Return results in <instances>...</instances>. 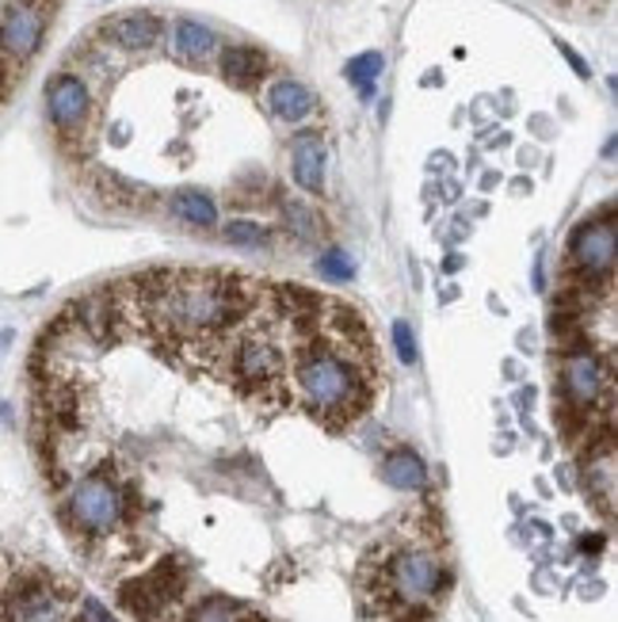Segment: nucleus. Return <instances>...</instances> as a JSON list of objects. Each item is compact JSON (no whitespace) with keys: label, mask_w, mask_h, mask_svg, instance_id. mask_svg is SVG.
<instances>
[{"label":"nucleus","mask_w":618,"mask_h":622,"mask_svg":"<svg viewBox=\"0 0 618 622\" xmlns=\"http://www.w3.org/2000/svg\"><path fill=\"white\" fill-rule=\"evenodd\" d=\"M562 394L569 397L573 409L588 412L599 401L611 397V363L599 359L596 351H573L562 359Z\"/></svg>","instance_id":"nucleus-6"},{"label":"nucleus","mask_w":618,"mask_h":622,"mask_svg":"<svg viewBox=\"0 0 618 622\" xmlns=\"http://www.w3.org/2000/svg\"><path fill=\"white\" fill-rule=\"evenodd\" d=\"M234 383L245 394H253L256 405H264V412H275L287 405V363H282L279 344L268 333L253 328L245 340L234 348Z\"/></svg>","instance_id":"nucleus-2"},{"label":"nucleus","mask_w":618,"mask_h":622,"mask_svg":"<svg viewBox=\"0 0 618 622\" xmlns=\"http://www.w3.org/2000/svg\"><path fill=\"white\" fill-rule=\"evenodd\" d=\"M382 478H385V486H393L401 492H416V489H424V481H428V466L416 451L398 447V451H390L382 459Z\"/></svg>","instance_id":"nucleus-11"},{"label":"nucleus","mask_w":618,"mask_h":622,"mask_svg":"<svg viewBox=\"0 0 618 622\" xmlns=\"http://www.w3.org/2000/svg\"><path fill=\"white\" fill-rule=\"evenodd\" d=\"M65 520L84 539H107L126 520V489H119V481L107 470L89 473L69 492Z\"/></svg>","instance_id":"nucleus-3"},{"label":"nucleus","mask_w":618,"mask_h":622,"mask_svg":"<svg viewBox=\"0 0 618 622\" xmlns=\"http://www.w3.org/2000/svg\"><path fill=\"white\" fill-rule=\"evenodd\" d=\"M588 554H596V550H604V534H584V542H580Z\"/></svg>","instance_id":"nucleus-22"},{"label":"nucleus","mask_w":618,"mask_h":622,"mask_svg":"<svg viewBox=\"0 0 618 622\" xmlns=\"http://www.w3.org/2000/svg\"><path fill=\"white\" fill-rule=\"evenodd\" d=\"M226 241L229 245H240V248H260V245H268V230L264 226H256V222H229L226 230Z\"/></svg>","instance_id":"nucleus-20"},{"label":"nucleus","mask_w":618,"mask_h":622,"mask_svg":"<svg viewBox=\"0 0 618 622\" xmlns=\"http://www.w3.org/2000/svg\"><path fill=\"white\" fill-rule=\"evenodd\" d=\"M222 73H226V81L248 89V84L264 81V73H268V54L256 47H229V50H222Z\"/></svg>","instance_id":"nucleus-13"},{"label":"nucleus","mask_w":618,"mask_h":622,"mask_svg":"<svg viewBox=\"0 0 618 622\" xmlns=\"http://www.w3.org/2000/svg\"><path fill=\"white\" fill-rule=\"evenodd\" d=\"M459 267H462V261H459V256H451V261L443 264V272H459Z\"/></svg>","instance_id":"nucleus-24"},{"label":"nucleus","mask_w":618,"mask_h":622,"mask_svg":"<svg viewBox=\"0 0 618 622\" xmlns=\"http://www.w3.org/2000/svg\"><path fill=\"white\" fill-rule=\"evenodd\" d=\"M240 615H245V608H237L234 600H226V595H206V600H199L187 611V622H240Z\"/></svg>","instance_id":"nucleus-17"},{"label":"nucleus","mask_w":618,"mask_h":622,"mask_svg":"<svg viewBox=\"0 0 618 622\" xmlns=\"http://www.w3.org/2000/svg\"><path fill=\"white\" fill-rule=\"evenodd\" d=\"M161 20L153 12H131V16H119V20H111L103 34H107L111 42H115L119 50H126V54H142V50H153L161 42Z\"/></svg>","instance_id":"nucleus-9"},{"label":"nucleus","mask_w":618,"mask_h":622,"mask_svg":"<svg viewBox=\"0 0 618 622\" xmlns=\"http://www.w3.org/2000/svg\"><path fill=\"white\" fill-rule=\"evenodd\" d=\"M42 31H47V16L39 4H16L12 12L0 20V54L12 62H28L39 50Z\"/></svg>","instance_id":"nucleus-8"},{"label":"nucleus","mask_w":618,"mask_h":622,"mask_svg":"<svg viewBox=\"0 0 618 622\" xmlns=\"http://www.w3.org/2000/svg\"><path fill=\"white\" fill-rule=\"evenodd\" d=\"M359 589H363L367 615L393 619L405 611L412 619L451 589V569L428 547H374L359 569Z\"/></svg>","instance_id":"nucleus-1"},{"label":"nucleus","mask_w":618,"mask_h":622,"mask_svg":"<svg viewBox=\"0 0 618 622\" xmlns=\"http://www.w3.org/2000/svg\"><path fill=\"white\" fill-rule=\"evenodd\" d=\"M187 589V569L176 558H165L145 577H134L119 589V603L142 622H165V615L176 608V600Z\"/></svg>","instance_id":"nucleus-4"},{"label":"nucleus","mask_w":618,"mask_h":622,"mask_svg":"<svg viewBox=\"0 0 618 622\" xmlns=\"http://www.w3.org/2000/svg\"><path fill=\"white\" fill-rule=\"evenodd\" d=\"M393 348H398L401 363H416V340H412L409 322H393Z\"/></svg>","instance_id":"nucleus-21"},{"label":"nucleus","mask_w":618,"mask_h":622,"mask_svg":"<svg viewBox=\"0 0 618 622\" xmlns=\"http://www.w3.org/2000/svg\"><path fill=\"white\" fill-rule=\"evenodd\" d=\"M317 267H321V275L329 283H351L356 279V264H351V256L343 253V248H329Z\"/></svg>","instance_id":"nucleus-19"},{"label":"nucleus","mask_w":618,"mask_h":622,"mask_svg":"<svg viewBox=\"0 0 618 622\" xmlns=\"http://www.w3.org/2000/svg\"><path fill=\"white\" fill-rule=\"evenodd\" d=\"M282 218H287V226L298 233V241H306V245H313V241H321V218H317L313 206H306L302 198H282Z\"/></svg>","instance_id":"nucleus-16"},{"label":"nucleus","mask_w":618,"mask_h":622,"mask_svg":"<svg viewBox=\"0 0 618 622\" xmlns=\"http://www.w3.org/2000/svg\"><path fill=\"white\" fill-rule=\"evenodd\" d=\"M172 47H176V54L184 58V62H206V58L218 50V39H214V31L203 28V23L179 20L176 34H172Z\"/></svg>","instance_id":"nucleus-14"},{"label":"nucleus","mask_w":618,"mask_h":622,"mask_svg":"<svg viewBox=\"0 0 618 622\" xmlns=\"http://www.w3.org/2000/svg\"><path fill=\"white\" fill-rule=\"evenodd\" d=\"M172 214H176L179 222H187V226H195V230L218 226V206H214V198L195 192V187L172 195Z\"/></svg>","instance_id":"nucleus-15"},{"label":"nucleus","mask_w":618,"mask_h":622,"mask_svg":"<svg viewBox=\"0 0 618 622\" xmlns=\"http://www.w3.org/2000/svg\"><path fill=\"white\" fill-rule=\"evenodd\" d=\"M268 108L282 123H302V119H309V111H313V92L302 81H275L268 92Z\"/></svg>","instance_id":"nucleus-12"},{"label":"nucleus","mask_w":618,"mask_h":622,"mask_svg":"<svg viewBox=\"0 0 618 622\" xmlns=\"http://www.w3.org/2000/svg\"><path fill=\"white\" fill-rule=\"evenodd\" d=\"M47 108H50V123L58 126L62 137H76L89 123V89H84L81 77L73 73H58L54 81L47 84Z\"/></svg>","instance_id":"nucleus-7"},{"label":"nucleus","mask_w":618,"mask_h":622,"mask_svg":"<svg viewBox=\"0 0 618 622\" xmlns=\"http://www.w3.org/2000/svg\"><path fill=\"white\" fill-rule=\"evenodd\" d=\"M382 69H385L382 54H378V50H367V54H359L356 62H348V81L359 84V92H363V96H371L374 81H378V73H382Z\"/></svg>","instance_id":"nucleus-18"},{"label":"nucleus","mask_w":618,"mask_h":622,"mask_svg":"<svg viewBox=\"0 0 618 622\" xmlns=\"http://www.w3.org/2000/svg\"><path fill=\"white\" fill-rule=\"evenodd\" d=\"M562 54H565V62H569L573 69H577V73H580V77H588V65H584V62H580V58H577V54H573V50H569V47H562Z\"/></svg>","instance_id":"nucleus-23"},{"label":"nucleus","mask_w":618,"mask_h":622,"mask_svg":"<svg viewBox=\"0 0 618 622\" xmlns=\"http://www.w3.org/2000/svg\"><path fill=\"white\" fill-rule=\"evenodd\" d=\"M290 176L309 195L325 192V145L317 134H302L295 142V150H290Z\"/></svg>","instance_id":"nucleus-10"},{"label":"nucleus","mask_w":618,"mask_h":622,"mask_svg":"<svg viewBox=\"0 0 618 622\" xmlns=\"http://www.w3.org/2000/svg\"><path fill=\"white\" fill-rule=\"evenodd\" d=\"M615 248H618V233H615V218L607 214V218H591L584 222V226L569 237V253H565V261H569L573 275L584 283H591L596 287L599 279H611L615 272Z\"/></svg>","instance_id":"nucleus-5"}]
</instances>
